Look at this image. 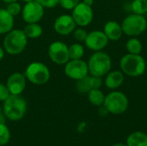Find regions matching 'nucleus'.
<instances>
[{"label":"nucleus","mask_w":147,"mask_h":146,"mask_svg":"<svg viewBox=\"0 0 147 146\" xmlns=\"http://www.w3.org/2000/svg\"><path fill=\"white\" fill-rule=\"evenodd\" d=\"M3 112L8 120H20L27 112V102L21 95H10L3 102Z\"/></svg>","instance_id":"nucleus-1"},{"label":"nucleus","mask_w":147,"mask_h":146,"mask_svg":"<svg viewBox=\"0 0 147 146\" xmlns=\"http://www.w3.org/2000/svg\"><path fill=\"white\" fill-rule=\"evenodd\" d=\"M89 74L94 77H104L112 68V60L110 56L102 51L95 52L89 59L88 62Z\"/></svg>","instance_id":"nucleus-2"},{"label":"nucleus","mask_w":147,"mask_h":146,"mask_svg":"<svg viewBox=\"0 0 147 146\" xmlns=\"http://www.w3.org/2000/svg\"><path fill=\"white\" fill-rule=\"evenodd\" d=\"M28 44V38L23 30L11 29L3 39V47L5 52L10 55H17L24 51Z\"/></svg>","instance_id":"nucleus-3"},{"label":"nucleus","mask_w":147,"mask_h":146,"mask_svg":"<svg viewBox=\"0 0 147 146\" xmlns=\"http://www.w3.org/2000/svg\"><path fill=\"white\" fill-rule=\"evenodd\" d=\"M121 71L131 77H138L145 73L146 60L140 54H125L120 61Z\"/></svg>","instance_id":"nucleus-4"},{"label":"nucleus","mask_w":147,"mask_h":146,"mask_svg":"<svg viewBox=\"0 0 147 146\" xmlns=\"http://www.w3.org/2000/svg\"><path fill=\"white\" fill-rule=\"evenodd\" d=\"M28 81L34 85H43L47 83L51 77L49 68L41 62H32L30 63L24 73Z\"/></svg>","instance_id":"nucleus-5"},{"label":"nucleus","mask_w":147,"mask_h":146,"mask_svg":"<svg viewBox=\"0 0 147 146\" xmlns=\"http://www.w3.org/2000/svg\"><path fill=\"white\" fill-rule=\"evenodd\" d=\"M128 98L121 91H112L105 96L103 107L109 114H121L128 108Z\"/></svg>","instance_id":"nucleus-6"},{"label":"nucleus","mask_w":147,"mask_h":146,"mask_svg":"<svg viewBox=\"0 0 147 146\" xmlns=\"http://www.w3.org/2000/svg\"><path fill=\"white\" fill-rule=\"evenodd\" d=\"M123 34L136 37L143 34L147 28V20L142 15L132 14L127 15L121 22Z\"/></svg>","instance_id":"nucleus-7"},{"label":"nucleus","mask_w":147,"mask_h":146,"mask_svg":"<svg viewBox=\"0 0 147 146\" xmlns=\"http://www.w3.org/2000/svg\"><path fill=\"white\" fill-rule=\"evenodd\" d=\"M69 46L62 41H53L48 47V56L56 65H65L69 60Z\"/></svg>","instance_id":"nucleus-8"},{"label":"nucleus","mask_w":147,"mask_h":146,"mask_svg":"<svg viewBox=\"0 0 147 146\" xmlns=\"http://www.w3.org/2000/svg\"><path fill=\"white\" fill-rule=\"evenodd\" d=\"M65 74L72 80H79L89 75L87 63L83 59H70L65 65Z\"/></svg>","instance_id":"nucleus-9"},{"label":"nucleus","mask_w":147,"mask_h":146,"mask_svg":"<svg viewBox=\"0 0 147 146\" xmlns=\"http://www.w3.org/2000/svg\"><path fill=\"white\" fill-rule=\"evenodd\" d=\"M71 16L76 22V25L79 27H86L92 22L94 18V12L91 6L80 2L72 9Z\"/></svg>","instance_id":"nucleus-10"},{"label":"nucleus","mask_w":147,"mask_h":146,"mask_svg":"<svg viewBox=\"0 0 147 146\" xmlns=\"http://www.w3.org/2000/svg\"><path fill=\"white\" fill-rule=\"evenodd\" d=\"M44 7L37 1L26 3L22 9V16L25 22H39L44 15Z\"/></svg>","instance_id":"nucleus-11"},{"label":"nucleus","mask_w":147,"mask_h":146,"mask_svg":"<svg viewBox=\"0 0 147 146\" xmlns=\"http://www.w3.org/2000/svg\"><path fill=\"white\" fill-rule=\"evenodd\" d=\"M109 41V40L103 31L94 30L88 33L84 43L88 49L93 52H98L102 51L108 46Z\"/></svg>","instance_id":"nucleus-12"},{"label":"nucleus","mask_w":147,"mask_h":146,"mask_svg":"<svg viewBox=\"0 0 147 146\" xmlns=\"http://www.w3.org/2000/svg\"><path fill=\"white\" fill-rule=\"evenodd\" d=\"M76 22L71 15H61L58 16L53 23V28L55 32L60 35H69L73 33L76 28Z\"/></svg>","instance_id":"nucleus-13"},{"label":"nucleus","mask_w":147,"mask_h":146,"mask_svg":"<svg viewBox=\"0 0 147 146\" xmlns=\"http://www.w3.org/2000/svg\"><path fill=\"white\" fill-rule=\"evenodd\" d=\"M27 84V78L21 72H14L9 76L6 82V86L10 95H21Z\"/></svg>","instance_id":"nucleus-14"},{"label":"nucleus","mask_w":147,"mask_h":146,"mask_svg":"<svg viewBox=\"0 0 147 146\" xmlns=\"http://www.w3.org/2000/svg\"><path fill=\"white\" fill-rule=\"evenodd\" d=\"M102 86V79L100 77L88 75L76 81V89L81 94H88L92 89H100Z\"/></svg>","instance_id":"nucleus-15"},{"label":"nucleus","mask_w":147,"mask_h":146,"mask_svg":"<svg viewBox=\"0 0 147 146\" xmlns=\"http://www.w3.org/2000/svg\"><path fill=\"white\" fill-rule=\"evenodd\" d=\"M103 32L108 37L109 40H114V41L120 40L123 34L121 25L115 21L108 22L104 25Z\"/></svg>","instance_id":"nucleus-16"},{"label":"nucleus","mask_w":147,"mask_h":146,"mask_svg":"<svg viewBox=\"0 0 147 146\" xmlns=\"http://www.w3.org/2000/svg\"><path fill=\"white\" fill-rule=\"evenodd\" d=\"M124 82V73L121 71H110L105 77L104 83L109 89H116Z\"/></svg>","instance_id":"nucleus-17"},{"label":"nucleus","mask_w":147,"mask_h":146,"mask_svg":"<svg viewBox=\"0 0 147 146\" xmlns=\"http://www.w3.org/2000/svg\"><path fill=\"white\" fill-rule=\"evenodd\" d=\"M14 28V16L6 9H0V34H6Z\"/></svg>","instance_id":"nucleus-18"},{"label":"nucleus","mask_w":147,"mask_h":146,"mask_svg":"<svg viewBox=\"0 0 147 146\" xmlns=\"http://www.w3.org/2000/svg\"><path fill=\"white\" fill-rule=\"evenodd\" d=\"M127 146H147V135L142 132L132 133L127 139Z\"/></svg>","instance_id":"nucleus-19"},{"label":"nucleus","mask_w":147,"mask_h":146,"mask_svg":"<svg viewBox=\"0 0 147 146\" xmlns=\"http://www.w3.org/2000/svg\"><path fill=\"white\" fill-rule=\"evenodd\" d=\"M23 32L28 39H37L42 35L43 28L38 22L27 23L23 28Z\"/></svg>","instance_id":"nucleus-20"},{"label":"nucleus","mask_w":147,"mask_h":146,"mask_svg":"<svg viewBox=\"0 0 147 146\" xmlns=\"http://www.w3.org/2000/svg\"><path fill=\"white\" fill-rule=\"evenodd\" d=\"M88 99L93 106L101 107L103 105L105 95L100 89H92L88 93Z\"/></svg>","instance_id":"nucleus-21"},{"label":"nucleus","mask_w":147,"mask_h":146,"mask_svg":"<svg viewBox=\"0 0 147 146\" xmlns=\"http://www.w3.org/2000/svg\"><path fill=\"white\" fill-rule=\"evenodd\" d=\"M126 49L128 53L140 54L143 49L141 41L136 37H131L126 43Z\"/></svg>","instance_id":"nucleus-22"},{"label":"nucleus","mask_w":147,"mask_h":146,"mask_svg":"<svg viewBox=\"0 0 147 146\" xmlns=\"http://www.w3.org/2000/svg\"><path fill=\"white\" fill-rule=\"evenodd\" d=\"M68 49L70 59H82L84 55V47L80 43H73Z\"/></svg>","instance_id":"nucleus-23"},{"label":"nucleus","mask_w":147,"mask_h":146,"mask_svg":"<svg viewBox=\"0 0 147 146\" xmlns=\"http://www.w3.org/2000/svg\"><path fill=\"white\" fill-rule=\"evenodd\" d=\"M131 9L134 14L144 15L147 13V0H133Z\"/></svg>","instance_id":"nucleus-24"},{"label":"nucleus","mask_w":147,"mask_h":146,"mask_svg":"<svg viewBox=\"0 0 147 146\" xmlns=\"http://www.w3.org/2000/svg\"><path fill=\"white\" fill-rule=\"evenodd\" d=\"M10 139V132L4 123H0V146L8 144Z\"/></svg>","instance_id":"nucleus-25"},{"label":"nucleus","mask_w":147,"mask_h":146,"mask_svg":"<svg viewBox=\"0 0 147 146\" xmlns=\"http://www.w3.org/2000/svg\"><path fill=\"white\" fill-rule=\"evenodd\" d=\"M22 6L21 4L16 1V2H13V3H8L7 4V8H6V10L11 15H13L14 17L18 15L21 12H22Z\"/></svg>","instance_id":"nucleus-26"},{"label":"nucleus","mask_w":147,"mask_h":146,"mask_svg":"<svg viewBox=\"0 0 147 146\" xmlns=\"http://www.w3.org/2000/svg\"><path fill=\"white\" fill-rule=\"evenodd\" d=\"M87 35H88L87 31L85 29H84L82 27H80L78 28H75L73 31V37L78 42H84Z\"/></svg>","instance_id":"nucleus-27"},{"label":"nucleus","mask_w":147,"mask_h":146,"mask_svg":"<svg viewBox=\"0 0 147 146\" xmlns=\"http://www.w3.org/2000/svg\"><path fill=\"white\" fill-rule=\"evenodd\" d=\"M79 3L80 0H60L59 5L65 9L72 10Z\"/></svg>","instance_id":"nucleus-28"},{"label":"nucleus","mask_w":147,"mask_h":146,"mask_svg":"<svg viewBox=\"0 0 147 146\" xmlns=\"http://www.w3.org/2000/svg\"><path fill=\"white\" fill-rule=\"evenodd\" d=\"M9 96H10V93H9L6 84L0 83V102H3Z\"/></svg>","instance_id":"nucleus-29"},{"label":"nucleus","mask_w":147,"mask_h":146,"mask_svg":"<svg viewBox=\"0 0 147 146\" xmlns=\"http://www.w3.org/2000/svg\"><path fill=\"white\" fill-rule=\"evenodd\" d=\"M44 8H48V9H52L54 8L55 6H57L58 4H59V1L60 0H37Z\"/></svg>","instance_id":"nucleus-30"},{"label":"nucleus","mask_w":147,"mask_h":146,"mask_svg":"<svg viewBox=\"0 0 147 146\" xmlns=\"http://www.w3.org/2000/svg\"><path fill=\"white\" fill-rule=\"evenodd\" d=\"M109 114V112L107 111V109L102 106V108H101L100 109H99V114L100 115H103V116H105L106 114Z\"/></svg>","instance_id":"nucleus-31"},{"label":"nucleus","mask_w":147,"mask_h":146,"mask_svg":"<svg viewBox=\"0 0 147 146\" xmlns=\"http://www.w3.org/2000/svg\"><path fill=\"white\" fill-rule=\"evenodd\" d=\"M4 52H5V51H4V49H3V47H2V46H0V62L3 60V57H4Z\"/></svg>","instance_id":"nucleus-32"},{"label":"nucleus","mask_w":147,"mask_h":146,"mask_svg":"<svg viewBox=\"0 0 147 146\" xmlns=\"http://www.w3.org/2000/svg\"><path fill=\"white\" fill-rule=\"evenodd\" d=\"M83 3H84L85 4L89 6H92L94 3V0H83Z\"/></svg>","instance_id":"nucleus-33"},{"label":"nucleus","mask_w":147,"mask_h":146,"mask_svg":"<svg viewBox=\"0 0 147 146\" xmlns=\"http://www.w3.org/2000/svg\"><path fill=\"white\" fill-rule=\"evenodd\" d=\"M3 3H13V2H16L17 0H2Z\"/></svg>","instance_id":"nucleus-34"},{"label":"nucleus","mask_w":147,"mask_h":146,"mask_svg":"<svg viewBox=\"0 0 147 146\" xmlns=\"http://www.w3.org/2000/svg\"><path fill=\"white\" fill-rule=\"evenodd\" d=\"M112 146H127V144L125 145V144H122V143H117V144L113 145Z\"/></svg>","instance_id":"nucleus-35"},{"label":"nucleus","mask_w":147,"mask_h":146,"mask_svg":"<svg viewBox=\"0 0 147 146\" xmlns=\"http://www.w3.org/2000/svg\"><path fill=\"white\" fill-rule=\"evenodd\" d=\"M25 3H29V2H32V1H35V0H22Z\"/></svg>","instance_id":"nucleus-36"},{"label":"nucleus","mask_w":147,"mask_h":146,"mask_svg":"<svg viewBox=\"0 0 147 146\" xmlns=\"http://www.w3.org/2000/svg\"><path fill=\"white\" fill-rule=\"evenodd\" d=\"M2 114V108H1V106H0V115Z\"/></svg>","instance_id":"nucleus-37"},{"label":"nucleus","mask_w":147,"mask_h":146,"mask_svg":"<svg viewBox=\"0 0 147 146\" xmlns=\"http://www.w3.org/2000/svg\"><path fill=\"white\" fill-rule=\"evenodd\" d=\"M146 70L147 71V61H146Z\"/></svg>","instance_id":"nucleus-38"}]
</instances>
